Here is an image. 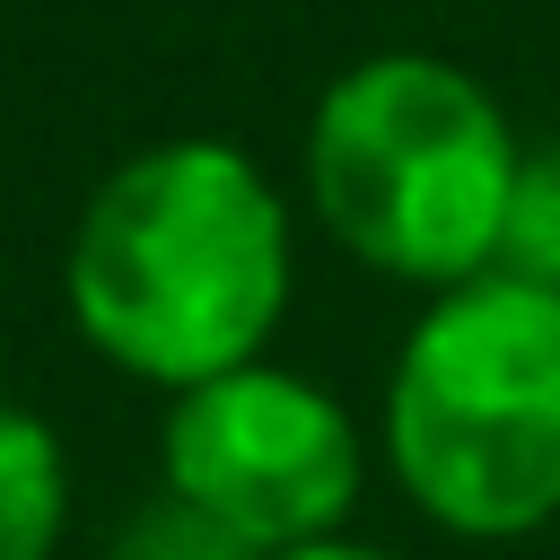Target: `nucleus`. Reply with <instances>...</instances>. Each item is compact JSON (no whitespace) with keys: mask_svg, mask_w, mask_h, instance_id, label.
<instances>
[{"mask_svg":"<svg viewBox=\"0 0 560 560\" xmlns=\"http://www.w3.org/2000/svg\"><path fill=\"white\" fill-rule=\"evenodd\" d=\"M516 166L525 131L490 79L420 44H385L332 70L298 140V192L315 228L359 271L420 298L499 271Z\"/></svg>","mask_w":560,"mask_h":560,"instance_id":"nucleus-2","label":"nucleus"},{"mask_svg":"<svg viewBox=\"0 0 560 560\" xmlns=\"http://www.w3.org/2000/svg\"><path fill=\"white\" fill-rule=\"evenodd\" d=\"M499 271L560 289V140H525L516 192H508V236H499Z\"/></svg>","mask_w":560,"mask_h":560,"instance_id":"nucleus-6","label":"nucleus"},{"mask_svg":"<svg viewBox=\"0 0 560 560\" xmlns=\"http://www.w3.org/2000/svg\"><path fill=\"white\" fill-rule=\"evenodd\" d=\"M368 472H376V438L359 429V411L289 359H254L210 385H184L166 394L158 420V490L262 560L350 534Z\"/></svg>","mask_w":560,"mask_h":560,"instance_id":"nucleus-4","label":"nucleus"},{"mask_svg":"<svg viewBox=\"0 0 560 560\" xmlns=\"http://www.w3.org/2000/svg\"><path fill=\"white\" fill-rule=\"evenodd\" d=\"M61 534H70L61 429L26 402H0V560H52Z\"/></svg>","mask_w":560,"mask_h":560,"instance_id":"nucleus-5","label":"nucleus"},{"mask_svg":"<svg viewBox=\"0 0 560 560\" xmlns=\"http://www.w3.org/2000/svg\"><path fill=\"white\" fill-rule=\"evenodd\" d=\"M105 560H262V551H245L236 534H219L210 516H192L184 499H149V508H131L122 516V534L105 542Z\"/></svg>","mask_w":560,"mask_h":560,"instance_id":"nucleus-7","label":"nucleus"},{"mask_svg":"<svg viewBox=\"0 0 560 560\" xmlns=\"http://www.w3.org/2000/svg\"><path fill=\"white\" fill-rule=\"evenodd\" d=\"M280 560H402V551H394V542H368V534H324V542L280 551Z\"/></svg>","mask_w":560,"mask_h":560,"instance_id":"nucleus-8","label":"nucleus"},{"mask_svg":"<svg viewBox=\"0 0 560 560\" xmlns=\"http://www.w3.org/2000/svg\"><path fill=\"white\" fill-rule=\"evenodd\" d=\"M289 298L298 201L219 131H175L114 158L61 245L70 332L114 376L158 394L271 359Z\"/></svg>","mask_w":560,"mask_h":560,"instance_id":"nucleus-1","label":"nucleus"},{"mask_svg":"<svg viewBox=\"0 0 560 560\" xmlns=\"http://www.w3.org/2000/svg\"><path fill=\"white\" fill-rule=\"evenodd\" d=\"M376 464L446 542L560 525V289L481 271L420 298L385 368Z\"/></svg>","mask_w":560,"mask_h":560,"instance_id":"nucleus-3","label":"nucleus"}]
</instances>
